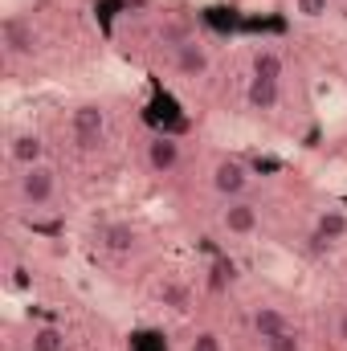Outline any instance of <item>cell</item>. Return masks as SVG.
Returning a JSON list of instances; mask_svg holds the SVG:
<instances>
[{
  "label": "cell",
  "instance_id": "cell-1",
  "mask_svg": "<svg viewBox=\"0 0 347 351\" xmlns=\"http://www.w3.org/2000/svg\"><path fill=\"white\" fill-rule=\"evenodd\" d=\"M16 192L29 208H45L53 196H58V172L49 164H33V168H21V180H16Z\"/></svg>",
  "mask_w": 347,
  "mask_h": 351
},
{
  "label": "cell",
  "instance_id": "cell-2",
  "mask_svg": "<svg viewBox=\"0 0 347 351\" xmlns=\"http://www.w3.org/2000/svg\"><path fill=\"white\" fill-rule=\"evenodd\" d=\"M70 135H74V143L82 147V152H98L102 147V139H106V114L98 110V106H78L74 110V119H70Z\"/></svg>",
  "mask_w": 347,
  "mask_h": 351
},
{
  "label": "cell",
  "instance_id": "cell-3",
  "mask_svg": "<svg viewBox=\"0 0 347 351\" xmlns=\"http://www.w3.org/2000/svg\"><path fill=\"white\" fill-rule=\"evenodd\" d=\"M172 66L180 78H204L208 74V66H213V53H208V45H200L196 37H188V41H180L172 45Z\"/></svg>",
  "mask_w": 347,
  "mask_h": 351
},
{
  "label": "cell",
  "instance_id": "cell-4",
  "mask_svg": "<svg viewBox=\"0 0 347 351\" xmlns=\"http://www.w3.org/2000/svg\"><path fill=\"white\" fill-rule=\"evenodd\" d=\"M0 41H4V53H8V58H33V53H37V29H33V21H25V16H4Z\"/></svg>",
  "mask_w": 347,
  "mask_h": 351
},
{
  "label": "cell",
  "instance_id": "cell-5",
  "mask_svg": "<svg viewBox=\"0 0 347 351\" xmlns=\"http://www.w3.org/2000/svg\"><path fill=\"white\" fill-rule=\"evenodd\" d=\"M221 225H225V233H229V237H250V233H258V225H261L258 204H250L246 196H241V200H225Z\"/></svg>",
  "mask_w": 347,
  "mask_h": 351
},
{
  "label": "cell",
  "instance_id": "cell-6",
  "mask_svg": "<svg viewBox=\"0 0 347 351\" xmlns=\"http://www.w3.org/2000/svg\"><path fill=\"white\" fill-rule=\"evenodd\" d=\"M213 188L225 196V200H241L246 188H250V168L241 160H221L213 168Z\"/></svg>",
  "mask_w": 347,
  "mask_h": 351
},
{
  "label": "cell",
  "instance_id": "cell-7",
  "mask_svg": "<svg viewBox=\"0 0 347 351\" xmlns=\"http://www.w3.org/2000/svg\"><path fill=\"white\" fill-rule=\"evenodd\" d=\"M102 250H106L110 258H131V254L139 250V233H135V225H127V221H110V225H102Z\"/></svg>",
  "mask_w": 347,
  "mask_h": 351
},
{
  "label": "cell",
  "instance_id": "cell-8",
  "mask_svg": "<svg viewBox=\"0 0 347 351\" xmlns=\"http://www.w3.org/2000/svg\"><path fill=\"white\" fill-rule=\"evenodd\" d=\"M147 168L156 176H168L180 168V143H176L172 135H156L147 143Z\"/></svg>",
  "mask_w": 347,
  "mask_h": 351
},
{
  "label": "cell",
  "instance_id": "cell-9",
  "mask_svg": "<svg viewBox=\"0 0 347 351\" xmlns=\"http://www.w3.org/2000/svg\"><path fill=\"white\" fill-rule=\"evenodd\" d=\"M41 135L37 131H16L12 139H8V160L16 164V168H33V164H41Z\"/></svg>",
  "mask_w": 347,
  "mask_h": 351
},
{
  "label": "cell",
  "instance_id": "cell-10",
  "mask_svg": "<svg viewBox=\"0 0 347 351\" xmlns=\"http://www.w3.org/2000/svg\"><path fill=\"white\" fill-rule=\"evenodd\" d=\"M344 237H347V213L335 208V204L323 208V213L315 217V241H319V245H339Z\"/></svg>",
  "mask_w": 347,
  "mask_h": 351
},
{
  "label": "cell",
  "instance_id": "cell-11",
  "mask_svg": "<svg viewBox=\"0 0 347 351\" xmlns=\"http://www.w3.org/2000/svg\"><path fill=\"white\" fill-rule=\"evenodd\" d=\"M246 98H250L254 110H274V106L282 102V82H270V78H254V74H250Z\"/></svg>",
  "mask_w": 347,
  "mask_h": 351
},
{
  "label": "cell",
  "instance_id": "cell-12",
  "mask_svg": "<svg viewBox=\"0 0 347 351\" xmlns=\"http://www.w3.org/2000/svg\"><path fill=\"white\" fill-rule=\"evenodd\" d=\"M250 323H254V331H258L261 339H274V335H286V331H290V319H286L278 306H258Z\"/></svg>",
  "mask_w": 347,
  "mask_h": 351
},
{
  "label": "cell",
  "instance_id": "cell-13",
  "mask_svg": "<svg viewBox=\"0 0 347 351\" xmlns=\"http://www.w3.org/2000/svg\"><path fill=\"white\" fill-rule=\"evenodd\" d=\"M29 351H66V331L53 327V323L33 327V335H29Z\"/></svg>",
  "mask_w": 347,
  "mask_h": 351
},
{
  "label": "cell",
  "instance_id": "cell-14",
  "mask_svg": "<svg viewBox=\"0 0 347 351\" xmlns=\"http://www.w3.org/2000/svg\"><path fill=\"white\" fill-rule=\"evenodd\" d=\"M282 74H286V62H282L278 49H258V53H254V78L282 82Z\"/></svg>",
  "mask_w": 347,
  "mask_h": 351
},
{
  "label": "cell",
  "instance_id": "cell-15",
  "mask_svg": "<svg viewBox=\"0 0 347 351\" xmlns=\"http://www.w3.org/2000/svg\"><path fill=\"white\" fill-rule=\"evenodd\" d=\"M160 302L172 306V311H184V306H188V290H184L180 282H164V286H160Z\"/></svg>",
  "mask_w": 347,
  "mask_h": 351
},
{
  "label": "cell",
  "instance_id": "cell-16",
  "mask_svg": "<svg viewBox=\"0 0 347 351\" xmlns=\"http://www.w3.org/2000/svg\"><path fill=\"white\" fill-rule=\"evenodd\" d=\"M327 8H331V0H294V12H298V16H307V21L327 16Z\"/></svg>",
  "mask_w": 347,
  "mask_h": 351
},
{
  "label": "cell",
  "instance_id": "cell-17",
  "mask_svg": "<svg viewBox=\"0 0 347 351\" xmlns=\"http://www.w3.org/2000/svg\"><path fill=\"white\" fill-rule=\"evenodd\" d=\"M261 343H265V351H302V343H298V335H294V331L274 335V339H261Z\"/></svg>",
  "mask_w": 347,
  "mask_h": 351
},
{
  "label": "cell",
  "instance_id": "cell-18",
  "mask_svg": "<svg viewBox=\"0 0 347 351\" xmlns=\"http://www.w3.org/2000/svg\"><path fill=\"white\" fill-rule=\"evenodd\" d=\"M192 351H225V348H221V335L217 331H200L192 339Z\"/></svg>",
  "mask_w": 347,
  "mask_h": 351
},
{
  "label": "cell",
  "instance_id": "cell-19",
  "mask_svg": "<svg viewBox=\"0 0 347 351\" xmlns=\"http://www.w3.org/2000/svg\"><path fill=\"white\" fill-rule=\"evenodd\" d=\"M335 339H339V343H347V306L339 311V319H335Z\"/></svg>",
  "mask_w": 347,
  "mask_h": 351
}]
</instances>
